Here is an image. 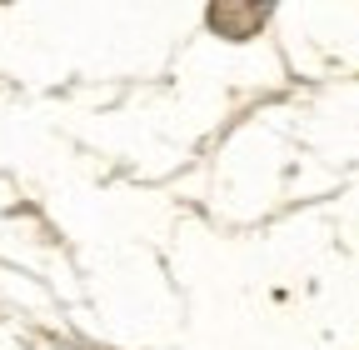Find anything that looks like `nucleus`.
Here are the masks:
<instances>
[]
</instances>
